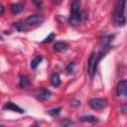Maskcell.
<instances>
[{"instance_id": "cell-13", "label": "cell", "mask_w": 127, "mask_h": 127, "mask_svg": "<svg viewBox=\"0 0 127 127\" xmlns=\"http://www.w3.org/2000/svg\"><path fill=\"white\" fill-rule=\"evenodd\" d=\"M29 84H30L29 79H28L26 76L21 75V76H20V79H19V86H20V87H26V86H28Z\"/></svg>"}, {"instance_id": "cell-7", "label": "cell", "mask_w": 127, "mask_h": 127, "mask_svg": "<svg viewBox=\"0 0 127 127\" xmlns=\"http://www.w3.org/2000/svg\"><path fill=\"white\" fill-rule=\"evenodd\" d=\"M68 48V45L64 42H57L55 45H54V50L59 52V53H63V52H65Z\"/></svg>"}, {"instance_id": "cell-9", "label": "cell", "mask_w": 127, "mask_h": 127, "mask_svg": "<svg viewBox=\"0 0 127 127\" xmlns=\"http://www.w3.org/2000/svg\"><path fill=\"white\" fill-rule=\"evenodd\" d=\"M51 95H52V92H51L50 90L46 89V88H42V89L40 90V92L38 93L39 98H41V99H43V100L49 99V98L51 97Z\"/></svg>"}, {"instance_id": "cell-3", "label": "cell", "mask_w": 127, "mask_h": 127, "mask_svg": "<svg viewBox=\"0 0 127 127\" xmlns=\"http://www.w3.org/2000/svg\"><path fill=\"white\" fill-rule=\"evenodd\" d=\"M108 102L104 98H92L89 100V106L94 110H103L106 108Z\"/></svg>"}, {"instance_id": "cell-10", "label": "cell", "mask_w": 127, "mask_h": 127, "mask_svg": "<svg viewBox=\"0 0 127 127\" xmlns=\"http://www.w3.org/2000/svg\"><path fill=\"white\" fill-rule=\"evenodd\" d=\"M51 83L55 87H58V86L61 85V77H60L59 73H54L51 76Z\"/></svg>"}, {"instance_id": "cell-8", "label": "cell", "mask_w": 127, "mask_h": 127, "mask_svg": "<svg viewBox=\"0 0 127 127\" xmlns=\"http://www.w3.org/2000/svg\"><path fill=\"white\" fill-rule=\"evenodd\" d=\"M23 10H24V3L23 2H19V3L11 5V11L13 14H19Z\"/></svg>"}, {"instance_id": "cell-2", "label": "cell", "mask_w": 127, "mask_h": 127, "mask_svg": "<svg viewBox=\"0 0 127 127\" xmlns=\"http://www.w3.org/2000/svg\"><path fill=\"white\" fill-rule=\"evenodd\" d=\"M82 19V12H81V4L79 0H75L70 7V14H69V23L73 26H76L80 23Z\"/></svg>"}, {"instance_id": "cell-19", "label": "cell", "mask_w": 127, "mask_h": 127, "mask_svg": "<svg viewBox=\"0 0 127 127\" xmlns=\"http://www.w3.org/2000/svg\"><path fill=\"white\" fill-rule=\"evenodd\" d=\"M4 10H5V9H4V6L0 3V15H2V14L4 13Z\"/></svg>"}, {"instance_id": "cell-20", "label": "cell", "mask_w": 127, "mask_h": 127, "mask_svg": "<svg viewBox=\"0 0 127 127\" xmlns=\"http://www.w3.org/2000/svg\"><path fill=\"white\" fill-rule=\"evenodd\" d=\"M121 109H122V113H126V105H122L121 106Z\"/></svg>"}, {"instance_id": "cell-17", "label": "cell", "mask_w": 127, "mask_h": 127, "mask_svg": "<svg viewBox=\"0 0 127 127\" xmlns=\"http://www.w3.org/2000/svg\"><path fill=\"white\" fill-rule=\"evenodd\" d=\"M33 4L37 7V8H41L43 6V0H32Z\"/></svg>"}, {"instance_id": "cell-12", "label": "cell", "mask_w": 127, "mask_h": 127, "mask_svg": "<svg viewBox=\"0 0 127 127\" xmlns=\"http://www.w3.org/2000/svg\"><path fill=\"white\" fill-rule=\"evenodd\" d=\"M42 60H43V58H42L41 56L35 57V58L32 60V62H31V67H32V68H36V67L41 64Z\"/></svg>"}, {"instance_id": "cell-16", "label": "cell", "mask_w": 127, "mask_h": 127, "mask_svg": "<svg viewBox=\"0 0 127 127\" xmlns=\"http://www.w3.org/2000/svg\"><path fill=\"white\" fill-rule=\"evenodd\" d=\"M55 37H56V35H55L54 33H51V34H50V35H49V36H48V37H47V38H46V39H45V40H44L42 43H43V44L50 43V42H52V41L55 39Z\"/></svg>"}, {"instance_id": "cell-14", "label": "cell", "mask_w": 127, "mask_h": 127, "mask_svg": "<svg viewBox=\"0 0 127 127\" xmlns=\"http://www.w3.org/2000/svg\"><path fill=\"white\" fill-rule=\"evenodd\" d=\"M25 22H15L13 23V26L18 30V31H23L25 29Z\"/></svg>"}, {"instance_id": "cell-1", "label": "cell", "mask_w": 127, "mask_h": 127, "mask_svg": "<svg viewBox=\"0 0 127 127\" xmlns=\"http://www.w3.org/2000/svg\"><path fill=\"white\" fill-rule=\"evenodd\" d=\"M125 2L126 0H117L114 14H113V21L116 26H124L126 19H125Z\"/></svg>"}, {"instance_id": "cell-6", "label": "cell", "mask_w": 127, "mask_h": 127, "mask_svg": "<svg viewBox=\"0 0 127 127\" xmlns=\"http://www.w3.org/2000/svg\"><path fill=\"white\" fill-rule=\"evenodd\" d=\"M3 109L5 110H11V111H14V112H17V113H24L25 110L23 108H21L20 106H18L17 104L9 101V102H6L5 105L3 106Z\"/></svg>"}, {"instance_id": "cell-5", "label": "cell", "mask_w": 127, "mask_h": 127, "mask_svg": "<svg viewBox=\"0 0 127 127\" xmlns=\"http://www.w3.org/2000/svg\"><path fill=\"white\" fill-rule=\"evenodd\" d=\"M44 22V17L41 15H30L26 18L25 24L26 25H37Z\"/></svg>"}, {"instance_id": "cell-11", "label": "cell", "mask_w": 127, "mask_h": 127, "mask_svg": "<svg viewBox=\"0 0 127 127\" xmlns=\"http://www.w3.org/2000/svg\"><path fill=\"white\" fill-rule=\"evenodd\" d=\"M79 119H80V121H82V122H90V123H97V122L99 121L97 117L92 116V115H85V116H81Z\"/></svg>"}, {"instance_id": "cell-4", "label": "cell", "mask_w": 127, "mask_h": 127, "mask_svg": "<svg viewBox=\"0 0 127 127\" xmlns=\"http://www.w3.org/2000/svg\"><path fill=\"white\" fill-rule=\"evenodd\" d=\"M116 94L120 97H126L127 96V82L125 79L121 80L117 87H116Z\"/></svg>"}, {"instance_id": "cell-18", "label": "cell", "mask_w": 127, "mask_h": 127, "mask_svg": "<svg viewBox=\"0 0 127 127\" xmlns=\"http://www.w3.org/2000/svg\"><path fill=\"white\" fill-rule=\"evenodd\" d=\"M73 66H74V64H73V63H69V64H67V66H66V70H67L68 73H71V72L73 71Z\"/></svg>"}, {"instance_id": "cell-15", "label": "cell", "mask_w": 127, "mask_h": 127, "mask_svg": "<svg viewBox=\"0 0 127 127\" xmlns=\"http://www.w3.org/2000/svg\"><path fill=\"white\" fill-rule=\"evenodd\" d=\"M61 111H62V108H61V107H58V108H54V109H51V110L49 111V114L55 117V116H58V115L61 113Z\"/></svg>"}]
</instances>
